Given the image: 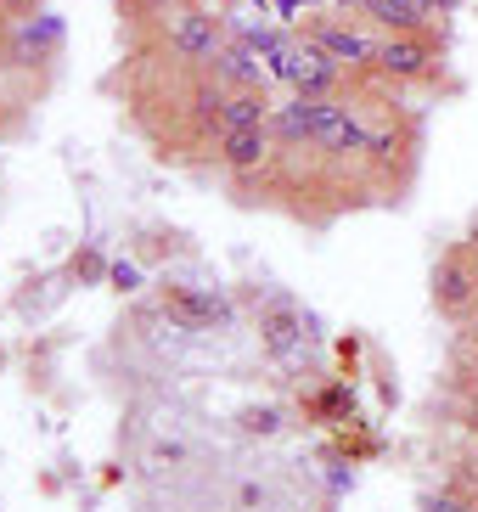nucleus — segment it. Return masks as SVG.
<instances>
[{"label":"nucleus","mask_w":478,"mask_h":512,"mask_svg":"<svg viewBox=\"0 0 478 512\" xmlns=\"http://www.w3.org/2000/svg\"><path fill=\"white\" fill-rule=\"evenodd\" d=\"M276 74H282L299 96H327L332 85H338V74H344V68H338L327 51L315 46V40H304V46H293V40H287L282 57H276Z\"/></svg>","instance_id":"f257e3e1"},{"label":"nucleus","mask_w":478,"mask_h":512,"mask_svg":"<svg viewBox=\"0 0 478 512\" xmlns=\"http://www.w3.org/2000/svg\"><path fill=\"white\" fill-rule=\"evenodd\" d=\"M315 147H327V152H366L372 147V136L360 130V119L349 113V107L338 102H321V119H315Z\"/></svg>","instance_id":"f03ea898"},{"label":"nucleus","mask_w":478,"mask_h":512,"mask_svg":"<svg viewBox=\"0 0 478 512\" xmlns=\"http://www.w3.org/2000/svg\"><path fill=\"white\" fill-rule=\"evenodd\" d=\"M169 46L186 62H214L220 57V29H214V17H203V12H180L175 23H169Z\"/></svg>","instance_id":"7ed1b4c3"},{"label":"nucleus","mask_w":478,"mask_h":512,"mask_svg":"<svg viewBox=\"0 0 478 512\" xmlns=\"http://www.w3.org/2000/svg\"><path fill=\"white\" fill-rule=\"evenodd\" d=\"M259 57H265V51H254L248 40H242V46H220V57H214V74H220L225 85H242V91H265L270 68H265Z\"/></svg>","instance_id":"20e7f679"},{"label":"nucleus","mask_w":478,"mask_h":512,"mask_svg":"<svg viewBox=\"0 0 478 512\" xmlns=\"http://www.w3.org/2000/svg\"><path fill=\"white\" fill-rule=\"evenodd\" d=\"M265 152H270V130L265 124H254V130H220V158L237 175H248V169L265 164Z\"/></svg>","instance_id":"39448f33"},{"label":"nucleus","mask_w":478,"mask_h":512,"mask_svg":"<svg viewBox=\"0 0 478 512\" xmlns=\"http://www.w3.org/2000/svg\"><path fill=\"white\" fill-rule=\"evenodd\" d=\"M321 102H327V96H299V102L276 107V113H270V130H276L282 141H310L315 119H321Z\"/></svg>","instance_id":"423d86ee"},{"label":"nucleus","mask_w":478,"mask_h":512,"mask_svg":"<svg viewBox=\"0 0 478 512\" xmlns=\"http://www.w3.org/2000/svg\"><path fill=\"white\" fill-rule=\"evenodd\" d=\"M315 46L327 51L338 68H355V62H372L377 57V46L366 40V34H355V29H321V34H315Z\"/></svg>","instance_id":"0eeeda50"},{"label":"nucleus","mask_w":478,"mask_h":512,"mask_svg":"<svg viewBox=\"0 0 478 512\" xmlns=\"http://www.w3.org/2000/svg\"><path fill=\"white\" fill-rule=\"evenodd\" d=\"M366 12H372L377 23H389V29L411 34L434 17V0H366Z\"/></svg>","instance_id":"6e6552de"},{"label":"nucleus","mask_w":478,"mask_h":512,"mask_svg":"<svg viewBox=\"0 0 478 512\" xmlns=\"http://www.w3.org/2000/svg\"><path fill=\"white\" fill-rule=\"evenodd\" d=\"M473 287H478V276L467 271V265H456V259H445L434 271V299L445 304V310H467V304H473Z\"/></svg>","instance_id":"1a4fd4ad"},{"label":"nucleus","mask_w":478,"mask_h":512,"mask_svg":"<svg viewBox=\"0 0 478 512\" xmlns=\"http://www.w3.org/2000/svg\"><path fill=\"white\" fill-rule=\"evenodd\" d=\"M372 62L383 68V74H394V79H411V74L428 68V46H417V40H383Z\"/></svg>","instance_id":"9d476101"},{"label":"nucleus","mask_w":478,"mask_h":512,"mask_svg":"<svg viewBox=\"0 0 478 512\" xmlns=\"http://www.w3.org/2000/svg\"><path fill=\"white\" fill-rule=\"evenodd\" d=\"M270 119V102L265 91H231L220 107V130H254V124Z\"/></svg>","instance_id":"9b49d317"},{"label":"nucleus","mask_w":478,"mask_h":512,"mask_svg":"<svg viewBox=\"0 0 478 512\" xmlns=\"http://www.w3.org/2000/svg\"><path fill=\"white\" fill-rule=\"evenodd\" d=\"M62 40V23L57 17H40V23H29V29L17 34V57H40V51H51Z\"/></svg>","instance_id":"f8f14e48"},{"label":"nucleus","mask_w":478,"mask_h":512,"mask_svg":"<svg viewBox=\"0 0 478 512\" xmlns=\"http://www.w3.org/2000/svg\"><path fill=\"white\" fill-rule=\"evenodd\" d=\"M175 310L186 321H225V304L209 299V293H175Z\"/></svg>","instance_id":"ddd939ff"},{"label":"nucleus","mask_w":478,"mask_h":512,"mask_svg":"<svg viewBox=\"0 0 478 512\" xmlns=\"http://www.w3.org/2000/svg\"><path fill=\"white\" fill-rule=\"evenodd\" d=\"M293 332H299V327H293V316H276V321H270V349H293Z\"/></svg>","instance_id":"4468645a"},{"label":"nucleus","mask_w":478,"mask_h":512,"mask_svg":"<svg viewBox=\"0 0 478 512\" xmlns=\"http://www.w3.org/2000/svg\"><path fill=\"white\" fill-rule=\"evenodd\" d=\"M422 512H467L462 501H450V496H422Z\"/></svg>","instance_id":"2eb2a0df"},{"label":"nucleus","mask_w":478,"mask_h":512,"mask_svg":"<svg viewBox=\"0 0 478 512\" xmlns=\"http://www.w3.org/2000/svg\"><path fill=\"white\" fill-rule=\"evenodd\" d=\"M107 276H113V287H124V293H130V287L141 282V276H135V265H113Z\"/></svg>","instance_id":"dca6fc26"},{"label":"nucleus","mask_w":478,"mask_h":512,"mask_svg":"<svg viewBox=\"0 0 478 512\" xmlns=\"http://www.w3.org/2000/svg\"><path fill=\"white\" fill-rule=\"evenodd\" d=\"M332 6H366V0H332Z\"/></svg>","instance_id":"f3484780"},{"label":"nucleus","mask_w":478,"mask_h":512,"mask_svg":"<svg viewBox=\"0 0 478 512\" xmlns=\"http://www.w3.org/2000/svg\"><path fill=\"white\" fill-rule=\"evenodd\" d=\"M0 6H12V12H17V6H29V0H0Z\"/></svg>","instance_id":"a211bd4d"},{"label":"nucleus","mask_w":478,"mask_h":512,"mask_svg":"<svg viewBox=\"0 0 478 512\" xmlns=\"http://www.w3.org/2000/svg\"><path fill=\"white\" fill-rule=\"evenodd\" d=\"M473 332H478V310H473Z\"/></svg>","instance_id":"6ab92c4d"}]
</instances>
